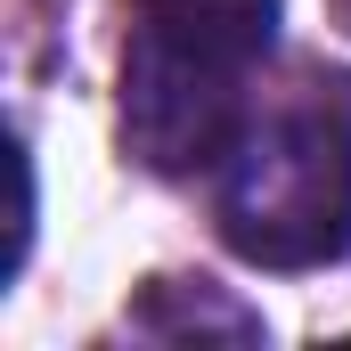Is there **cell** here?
Wrapping results in <instances>:
<instances>
[{
    "instance_id": "obj_1",
    "label": "cell",
    "mask_w": 351,
    "mask_h": 351,
    "mask_svg": "<svg viewBox=\"0 0 351 351\" xmlns=\"http://www.w3.org/2000/svg\"><path fill=\"white\" fill-rule=\"evenodd\" d=\"M278 0H123V147L147 172H213L254 123Z\"/></svg>"
},
{
    "instance_id": "obj_2",
    "label": "cell",
    "mask_w": 351,
    "mask_h": 351,
    "mask_svg": "<svg viewBox=\"0 0 351 351\" xmlns=\"http://www.w3.org/2000/svg\"><path fill=\"white\" fill-rule=\"evenodd\" d=\"M221 245L254 269H327L351 254V90L269 106L213 164Z\"/></svg>"
},
{
    "instance_id": "obj_3",
    "label": "cell",
    "mask_w": 351,
    "mask_h": 351,
    "mask_svg": "<svg viewBox=\"0 0 351 351\" xmlns=\"http://www.w3.org/2000/svg\"><path fill=\"white\" fill-rule=\"evenodd\" d=\"M131 327H139V335H164V343H188V335L262 343V319H254L245 302H229L213 278H156V286L131 302Z\"/></svg>"
},
{
    "instance_id": "obj_4",
    "label": "cell",
    "mask_w": 351,
    "mask_h": 351,
    "mask_svg": "<svg viewBox=\"0 0 351 351\" xmlns=\"http://www.w3.org/2000/svg\"><path fill=\"white\" fill-rule=\"evenodd\" d=\"M335 8H343V16H351V0H335Z\"/></svg>"
}]
</instances>
